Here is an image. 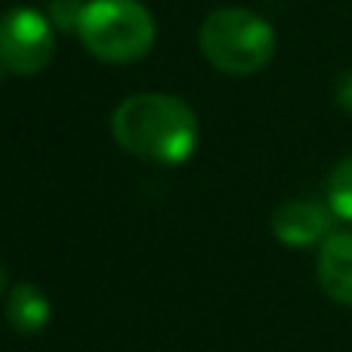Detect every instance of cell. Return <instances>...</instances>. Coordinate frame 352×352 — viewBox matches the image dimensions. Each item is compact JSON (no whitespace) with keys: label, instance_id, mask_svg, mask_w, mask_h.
<instances>
[{"label":"cell","instance_id":"obj_1","mask_svg":"<svg viewBox=\"0 0 352 352\" xmlns=\"http://www.w3.org/2000/svg\"><path fill=\"white\" fill-rule=\"evenodd\" d=\"M111 136L133 158L182 164L198 146V118L179 96L136 93L115 109Z\"/></svg>","mask_w":352,"mask_h":352},{"label":"cell","instance_id":"obj_2","mask_svg":"<svg viewBox=\"0 0 352 352\" xmlns=\"http://www.w3.org/2000/svg\"><path fill=\"white\" fill-rule=\"evenodd\" d=\"M198 43L204 59L232 78L263 72L275 56V31L263 16L241 6H223L201 22Z\"/></svg>","mask_w":352,"mask_h":352},{"label":"cell","instance_id":"obj_3","mask_svg":"<svg viewBox=\"0 0 352 352\" xmlns=\"http://www.w3.org/2000/svg\"><path fill=\"white\" fill-rule=\"evenodd\" d=\"M78 34L96 59L127 65L152 50L155 19L140 0H90Z\"/></svg>","mask_w":352,"mask_h":352},{"label":"cell","instance_id":"obj_4","mask_svg":"<svg viewBox=\"0 0 352 352\" xmlns=\"http://www.w3.org/2000/svg\"><path fill=\"white\" fill-rule=\"evenodd\" d=\"M53 22L43 12L28 10V6L3 12L0 19V65L6 68V74L31 78V74L43 72L53 59Z\"/></svg>","mask_w":352,"mask_h":352},{"label":"cell","instance_id":"obj_5","mask_svg":"<svg viewBox=\"0 0 352 352\" xmlns=\"http://www.w3.org/2000/svg\"><path fill=\"white\" fill-rule=\"evenodd\" d=\"M331 223L334 213L328 204L312 198H294L272 213V235L287 248H309L331 235Z\"/></svg>","mask_w":352,"mask_h":352},{"label":"cell","instance_id":"obj_6","mask_svg":"<svg viewBox=\"0 0 352 352\" xmlns=\"http://www.w3.org/2000/svg\"><path fill=\"white\" fill-rule=\"evenodd\" d=\"M318 285L334 303L352 306V232H331L322 241Z\"/></svg>","mask_w":352,"mask_h":352},{"label":"cell","instance_id":"obj_7","mask_svg":"<svg viewBox=\"0 0 352 352\" xmlns=\"http://www.w3.org/2000/svg\"><path fill=\"white\" fill-rule=\"evenodd\" d=\"M50 300L41 287L34 285H19L10 291V300H6V318L10 324L19 331V334H41L50 324Z\"/></svg>","mask_w":352,"mask_h":352},{"label":"cell","instance_id":"obj_8","mask_svg":"<svg viewBox=\"0 0 352 352\" xmlns=\"http://www.w3.org/2000/svg\"><path fill=\"white\" fill-rule=\"evenodd\" d=\"M324 192H328L331 213L343 223H352V155L334 164L328 182H324Z\"/></svg>","mask_w":352,"mask_h":352},{"label":"cell","instance_id":"obj_9","mask_svg":"<svg viewBox=\"0 0 352 352\" xmlns=\"http://www.w3.org/2000/svg\"><path fill=\"white\" fill-rule=\"evenodd\" d=\"M87 3H90V0H50L47 19L53 22V28H59V31H78Z\"/></svg>","mask_w":352,"mask_h":352},{"label":"cell","instance_id":"obj_10","mask_svg":"<svg viewBox=\"0 0 352 352\" xmlns=\"http://www.w3.org/2000/svg\"><path fill=\"white\" fill-rule=\"evenodd\" d=\"M334 102L340 105L343 111H349V115H352V68L340 72V78H337V84H334Z\"/></svg>","mask_w":352,"mask_h":352},{"label":"cell","instance_id":"obj_11","mask_svg":"<svg viewBox=\"0 0 352 352\" xmlns=\"http://www.w3.org/2000/svg\"><path fill=\"white\" fill-rule=\"evenodd\" d=\"M3 285H6V275H3V266H0V294H3Z\"/></svg>","mask_w":352,"mask_h":352},{"label":"cell","instance_id":"obj_12","mask_svg":"<svg viewBox=\"0 0 352 352\" xmlns=\"http://www.w3.org/2000/svg\"><path fill=\"white\" fill-rule=\"evenodd\" d=\"M3 74H6V68H3V65H0V80H3Z\"/></svg>","mask_w":352,"mask_h":352}]
</instances>
